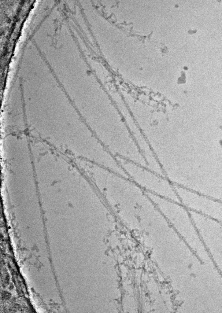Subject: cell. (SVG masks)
I'll use <instances>...</instances> for the list:
<instances>
[{
	"label": "cell",
	"mask_w": 222,
	"mask_h": 313,
	"mask_svg": "<svg viewBox=\"0 0 222 313\" xmlns=\"http://www.w3.org/2000/svg\"><path fill=\"white\" fill-rule=\"evenodd\" d=\"M129 178L146 191L169 200L180 204L175 190L161 186L156 173L146 167L119 156L115 157Z\"/></svg>",
	"instance_id": "6da1fadb"
},
{
	"label": "cell",
	"mask_w": 222,
	"mask_h": 313,
	"mask_svg": "<svg viewBox=\"0 0 222 313\" xmlns=\"http://www.w3.org/2000/svg\"><path fill=\"white\" fill-rule=\"evenodd\" d=\"M174 189L181 204L187 209L222 222V201L182 187Z\"/></svg>",
	"instance_id": "7a4b0ae2"
}]
</instances>
